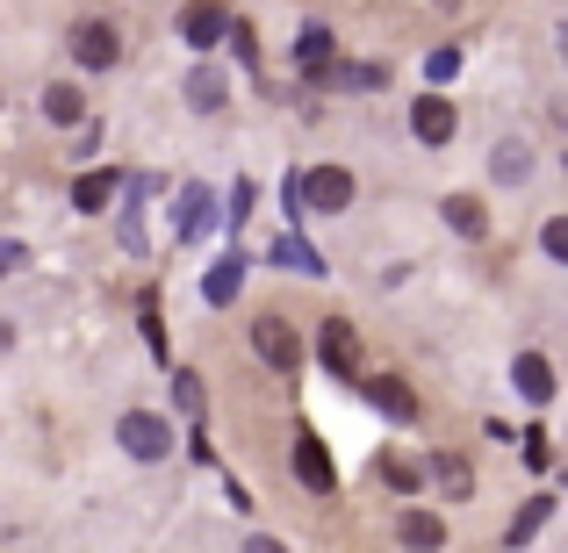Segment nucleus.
Here are the masks:
<instances>
[{"mask_svg": "<svg viewBox=\"0 0 568 553\" xmlns=\"http://www.w3.org/2000/svg\"><path fill=\"white\" fill-rule=\"evenodd\" d=\"M489 173H497L504 187H518V181H526V173H532V152H526V144H518V137H504V144H497V158H489Z\"/></svg>", "mask_w": 568, "mask_h": 553, "instance_id": "16", "label": "nucleus"}, {"mask_svg": "<svg viewBox=\"0 0 568 553\" xmlns=\"http://www.w3.org/2000/svg\"><path fill=\"white\" fill-rule=\"evenodd\" d=\"M446 231H460V237H489V208L475 202V194H446Z\"/></svg>", "mask_w": 568, "mask_h": 553, "instance_id": "14", "label": "nucleus"}, {"mask_svg": "<svg viewBox=\"0 0 568 553\" xmlns=\"http://www.w3.org/2000/svg\"><path fill=\"white\" fill-rule=\"evenodd\" d=\"M295 474H303L310 489H324V496L338 489V468H332V453H324V439H295Z\"/></svg>", "mask_w": 568, "mask_h": 553, "instance_id": "9", "label": "nucleus"}, {"mask_svg": "<svg viewBox=\"0 0 568 553\" xmlns=\"http://www.w3.org/2000/svg\"><path fill=\"white\" fill-rule=\"evenodd\" d=\"M432 482H439L446 496H468V489H475V468H468V460H454V453H439V460H432Z\"/></svg>", "mask_w": 568, "mask_h": 553, "instance_id": "19", "label": "nucleus"}, {"mask_svg": "<svg viewBox=\"0 0 568 553\" xmlns=\"http://www.w3.org/2000/svg\"><path fill=\"white\" fill-rule=\"evenodd\" d=\"M209 231V187H187L181 194V237H202Z\"/></svg>", "mask_w": 568, "mask_h": 553, "instance_id": "22", "label": "nucleus"}, {"mask_svg": "<svg viewBox=\"0 0 568 553\" xmlns=\"http://www.w3.org/2000/svg\"><path fill=\"white\" fill-rule=\"evenodd\" d=\"M223 94H231V86H223V72H194V80H187V109H202V115H216L223 109Z\"/></svg>", "mask_w": 568, "mask_h": 553, "instance_id": "18", "label": "nucleus"}, {"mask_svg": "<svg viewBox=\"0 0 568 553\" xmlns=\"http://www.w3.org/2000/svg\"><path fill=\"white\" fill-rule=\"evenodd\" d=\"M396 540L417 546V553H439V546H446V525H439L432 511H403V518H396Z\"/></svg>", "mask_w": 568, "mask_h": 553, "instance_id": "12", "label": "nucleus"}, {"mask_svg": "<svg viewBox=\"0 0 568 553\" xmlns=\"http://www.w3.org/2000/svg\"><path fill=\"white\" fill-rule=\"evenodd\" d=\"M43 115H51V123H80V115H87L80 86H51V94H43Z\"/></svg>", "mask_w": 568, "mask_h": 553, "instance_id": "21", "label": "nucleus"}, {"mask_svg": "<svg viewBox=\"0 0 568 553\" xmlns=\"http://www.w3.org/2000/svg\"><path fill=\"white\" fill-rule=\"evenodd\" d=\"M252 352H260L266 367H281V373H288V367H303V338H295L281 317H260V324H252Z\"/></svg>", "mask_w": 568, "mask_h": 553, "instance_id": "4", "label": "nucleus"}, {"mask_svg": "<svg viewBox=\"0 0 568 553\" xmlns=\"http://www.w3.org/2000/svg\"><path fill=\"white\" fill-rule=\"evenodd\" d=\"M361 388H367V402H375V410H388V417H417V396L396 381V373H367Z\"/></svg>", "mask_w": 568, "mask_h": 553, "instance_id": "11", "label": "nucleus"}, {"mask_svg": "<svg viewBox=\"0 0 568 553\" xmlns=\"http://www.w3.org/2000/svg\"><path fill=\"white\" fill-rule=\"evenodd\" d=\"M72 58H80L87 72H109L115 58H123V37H115L109 22H80L72 29Z\"/></svg>", "mask_w": 568, "mask_h": 553, "instance_id": "5", "label": "nucleus"}, {"mask_svg": "<svg viewBox=\"0 0 568 553\" xmlns=\"http://www.w3.org/2000/svg\"><path fill=\"white\" fill-rule=\"evenodd\" d=\"M425 72H432V80H454V72H460V51H432Z\"/></svg>", "mask_w": 568, "mask_h": 553, "instance_id": "27", "label": "nucleus"}, {"mask_svg": "<svg viewBox=\"0 0 568 553\" xmlns=\"http://www.w3.org/2000/svg\"><path fill=\"white\" fill-rule=\"evenodd\" d=\"M245 216H252V181H237L231 187V223H245Z\"/></svg>", "mask_w": 568, "mask_h": 553, "instance_id": "30", "label": "nucleus"}, {"mask_svg": "<svg viewBox=\"0 0 568 553\" xmlns=\"http://www.w3.org/2000/svg\"><path fill=\"white\" fill-rule=\"evenodd\" d=\"M526 460H532V468H547V460H555V446H547V431H526Z\"/></svg>", "mask_w": 568, "mask_h": 553, "instance_id": "29", "label": "nucleus"}, {"mask_svg": "<svg viewBox=\"0 0 568 553\" xmlns=\"http://www.w3.org/2000/svg\"><path fill=\"white\" fill-rule=\"evenodd\" d=\"M547 518H555V496H532V503H526V511H518V518H511V546H526V540H532V532H540V525H547Z\"/></svg>", "mask_w": 568, "mask_h": 553, "instance_id": "20", "label": "nucleus"}, {"mask_svg": "<svg viewBox=\"0 0 568 553\" xmlns=\"http://www.w3.org/2000/svg\"><path fill=\"white\" fill-rule=\"evenodd\" d=\"M540 245H547V259H568V223H561V216L540 231Z\"/></svg>", "mask_w": 568, "mask_h": 553, "instance_id": "25", "label": "nucleus"}, {"mask_svg": "<svg viewBox=\"0 0 568 553\" xmlns=\"http://www.w3.org/2000/svg\"><path fill=\"white\" fill-rule=\"evenodd\" d=\"M237 553H288V546H281V540H266V532H260V540H245Z\"/></svg>", "mask_w": 568, "mask_h": 553, "instance_id": "31", "label": "nucleus"}, {"mask_svg": "<svg viewBox=\"0 0 568 553\" xmlns=\"http://www.w3.org/2000/svg\"><path fill=\"white\" fill-rule=\"evenodd\" d=\"M388 489H396V496H410V489H417V468H410V460H388Z\"/></svg>", "mask_w": 568, "mask_h": 553, "instance_id": "24", "label": "nucleus"}, {"mask_svg": "<svg viewBox=\"0 0 568 553\" xmlns=\"http://www.w3.org/2000/svg\"><path fill=\"white\" fill-rule=\"evenodd\" d=\"M317 352H324V367H332L338 381H353V360H361V331H353L346 317H324V331H317Z\"/></svg>", "mask_w": 568, "mask_h": 553, "instance_id": "6", "label": "nucleus"}, {"mask_svg": "<svg viewBox=\"0 0 568 553\" xmlns=\"http://www.w3.org/2000/svg\"><path fill=\"white\" fill-rule=\"evenodd\" d=\"M22 266H29V252L14 245V237H0V280H8V274H22Z\"/></svg>", "mask_w": 568, "mask_h": 553, "instance_id": "26", "label": "nucleus"}, {"mask_svg": "<svg viewBox=\"0 0 568 553\" xmlns=\"http://www.w3.org/2000/svg\"><path fill=\"white\" fill-rule=\"evenodd\" d=\"M511 381H518V396H526V402H547V396H555V367H547L540 352H518Z\"/></svg>", "mask_w": 568, "mask_h": 553, "instance_id": "13", "label": "nucleus"}, {"mask_svg": "<svg viewBox=\"0 0 568 553\" xmlns=\"http://www.w3.org/2000/svg\"><path fill=\"white\" fill-rule=\"evenodd\" d=\"M295 65H303L310 80H324V72L338 65V58H332V29H324V22H310L303 37H295Z\"/></svg>", "mask_w": 568, "mask_h": 553, "instance_id": "10", "label": "nucleus"}, {"mask_svg": "<svg viewBox=\"0 0 568 553\" xmlns=\"http://www.w3.org/2000/svg\"><path fill=\"white\" fill-rule=\"evenodd\" d=\"M274 266H288V274H310V280L324 274V259L303 245V237H274Z\"/></svg>", "mask_w": 568, "mask_h": 553, "instance_id": "17", "label": "nucleus"}, {"mask_svg": "<svg viewBox=\"0 0 568 553\" xmlns=\"http://www.w3.org/2000/svg\"><path fill=\"white\" fill-rule=\"evenodd\" d=\"M138 194L144 187H130V208H123V245L130 252H144V208H138Z\"/></svg>", "mask_w": 568, "mask_h": 553, "instance_id": "23", "label": "nucleus"}, {"mask_svg": "<svg viewBox=\"0 0 568 553\" xmlns=\"http://www.w3.org/2000/svg\"><path fill=\"white\" fill-rule=\"evenodd\" d=\"M181 43L187 51H216L223 43V0H187L181 8Z\"/></svg>", "mask_w": 568, "mask_h": 553, "instance_id": "7", "label": "nucleus"}, {"mask_svg": "<svg viewBox=\"0 0 568 553\" xmlns=\"http://www.w3.org/2000/svg\"><path fill=\"white\" fill-rule=\"evenodd\" d=\"M295 202L317 208V216H338V208L353 202V173H346V166H317V173H303V181H295Z\"/></svg>", "mask_w": 568, "mask_h": 553, "instance_id": "2", "label": "nucleus"}, {"mask_svg": "<svg viewBox=\"0 0 568 553\" xmlns=\"http://www.w3.org/2000/svg\"><path fill=\"white\" fill-rule=\"evenodd\" d=\"M237 288H245V252H223V259L202 274V295L223 309V303H237Z\"/></svg>", "mask_w": 568, "mask_h": 553, "instance_id": "8", "label": "nucleus"}, {"mask_svg": "<svg viewBox=\"0 0 568 553\" xmlns=\"http://www.w3.org/2000/svg\"><path fill=\"white\" fill-rule=\"evenodd\" d=\"M115 439H123L130 460H166L173 453V424H166V417H152V410H130L123 424H115Z\"/></svg>", "mask_w": 568, "mask_h": 553, "instance_id": "1", "label": "nucleus"}, {"mask_svg": "<svg viewBox=\"0 0 568 553\" xmlns=\"http://www.w3.org/2000/svg\"><path fill=\"white\" fill-rule=\"evenodd\" d=\"M173 396H181L187 417H202V381H194V373H181V388H173Z\"/></svg>", "mask_w": 568, "mask_h": 553, "instance_id": "28", "label": "nucleus"}, {"mask_svg": "<svg viewBox=\"0 0 568 553\" xmlns=\"http://www.w3.org/2000/svg\"><path fill=\"white\" fill-rule=\"evenodd\" d=\"M115 173H80V187H72V208H87V216H101V208L115 202Z\"/></svg>", "mask_w": 568, "mask_h": 553, "instance_id": "15", "label": "nucleus"}, {"mask_svg": "<svg viewBox=\"0 0 568 553\" xmlns=\"http://www.w3.org/2000/svg\"><path fill=\"white\" fill-rule=\"evenodd\" d=\"M454 130H460V115H454L446 94H417L410 101V137L417 144H454Z\"/></svg>", "mask_w": 568, "mask_h": 553, "instance_id": "3", "label": "nucleus"}]
</instances>
